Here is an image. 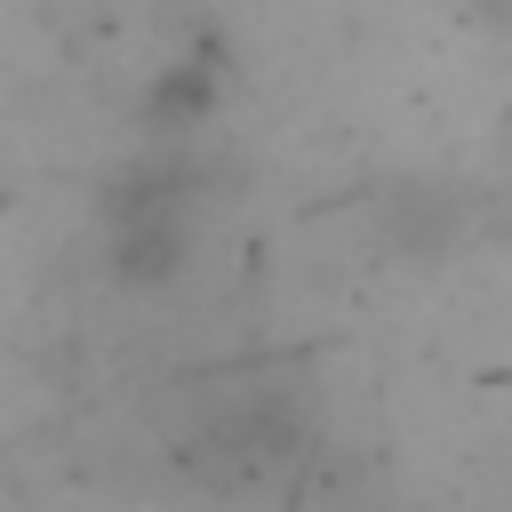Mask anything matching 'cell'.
<instances>
[{
  "instance_id": "cell-1",
  "label": "cell",
  "mask_w": 512,
  "mask_h": 512,
  "mask_svg": "<svg viewBox=\"0 0 512 512\" xmlns=\"http://www.w3.org/2000/svg\"><path fill=\"white\" fill-rule=\"evenodd\" d=\"M176 456L224 488H248L264 480L272 464H288L304 448V400L288 384H256V376H232L224 392H200L184 424H168Z\"/></svg>"
},
{
  "instance_id": "cell-2",
  "label": "cell",
  "mask_w": 512,
  "mask_h": 512,
  "mask_svg": "<svg viewBox=\"0 0 512 512\" xmlns=\"http://www.w3.org/2000/svg\"><path fill=\"white\" fill-rule=\"evenodd\" d=\"M376 232H384L392 256L440 264V256L464 248V200H456V184H392L376 200Z\"/></svg>"
},
{
  "instance_id": "cell-3",
  "label": "cell",
  "mask_w": 512,
  "mask_h": 512,
  "mask_svg": "<svg viewBox=\"0 0 512 512\" xmlns=\"http://www.w3.org/2000/svg\"><path fill=\"white\" fill-rule=\"evenodd\" d=\"M216 96H224V80H216L208 56H168V64L144 80V96H136L144 144H192V136L216 120Z\"/></svg>"
}]
</instances>
